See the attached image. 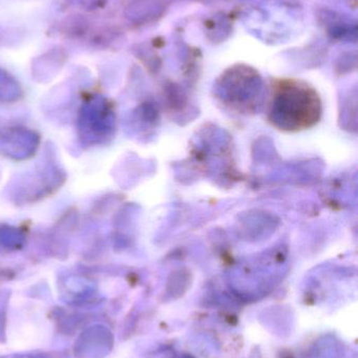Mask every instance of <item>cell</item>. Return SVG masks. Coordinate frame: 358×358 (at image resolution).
<instances>
[{"mask_svg":"<svg viewBox=\"0 0 358 358\" xmlns=\"http://www.w3.org/2000/svg\"><path fill=\"white\" fill-rule=\"evenodd\" d=\"M322 103L315 90L298 81H282L271 94L269 120L275 127L301 131L321 119Z\"/></svg>","mask_w":358,"mask_h":358,"instance_id":"1","label":"cell"},{"mask_svg":"<svg viewBox=\"0 0 358 358\" xmlns=\"http://www.w3.org/2000/svg\"><path fill=\"white\" fill-rule=\"evenodd\" d=\"M71 3L82 8H96L102 3L103 0H69Z\"/></svg>","mask_w":358,"mask_h":358,"instance_id":"3","label":"cell"},{"mask_svg":"<svg viewBox=\"0 0 358 358\" xmlns=\"http://www.w3.org/2000/svg\"><path fill=\"white\" fill-rule=\"evenodd\" d=\"M18 94L19 86L14 78L0 69V98H14Z\"/></svg>","mask_w":358,"mask_h":358,"instance_id":"2","label":"cell"}]
</instances>
